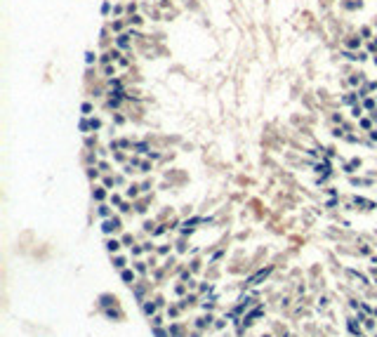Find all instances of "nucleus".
<instances>
[{
    "instance_id": "nucleus-1",
    "label": "nucleus",
    "mask_w": 377,
    "mask_h": 337,
    "mask_svg": "<svg viewBox=\"0 0 377 337\" xmlns=\"http://www.w3.org/2000/svg\"><path fill=\"white\" fill-rule=\"evenodd\" d=\"M269 271H271V269H262V271H257V274H255L252 278H250L247 283H250V285H257V283H259L262 278H266V274H269Z\"/></svg>"
},
{
    "instance_id": "nucleus-2",
    "label": "nucleus",
    "mask_w": 377,
    "mask_h": 337,
    "mask_svg": "<svg viewBox=\"0 0 377 337\" xmlns=\"http://www.w3.org/2000/svg\"><path fill=\"white\" fill-rule=\"evenodd\" d=\"M106 247H109V250L113 252V250H118V243H116V241H111V243H106Z\"/></svg>"
},
{
    "instance_id": "nucleus-3",
    "label": "nucleus",
    "mask_w": 377,
    "mask_h": 337,
    "mask_svg": "<svg viewBox=\"0 0 377 337\" xmlns=\"http://www.w3.org/2000/svg\"><path fill=\"white\" fill-rule=\"evenodd\" d=\"M153 309H156V304H146V307H144V311H146V314H151Z\"/></svg>"
}]
</instances>
